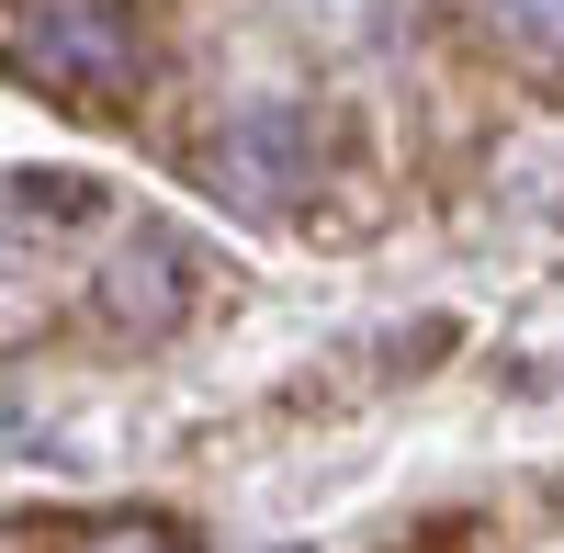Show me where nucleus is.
I'll return each mask as SVG.
<instances>
[{
    "instance_id": "1",
    "label": "nucleus",
    "mask_w": 564,
    "mask_h": 553,
    "mask_svg": "<svg viewBox=\"0 0 564 553\" xmlns=\"http://www.w3.org/2000/svg\"><path fill=\"white\" fill-rule=\"evenodd\" d=\"M0 45H12V79L68 113H113L148 79V12L135 0H12Z\"/></svg>"
},
{
    "instance_id": "2",
    "label": "nucleus",
    "mask_w": 564,
    "mask_h": 553,
    "mask_svg": "<svg viewBox=\"0 0 564 553\" xmlns=\"http://www.w3.org/2000/svg\"><path fill=\"white\" fill-rule=\"evenodd\" d=\"M316 159H327V124H316L305 102H282V90H271V102H238V113L204 135V193H215L226 215L271 226V215L305 204Z\"/></svg>"
},
{
    "instance_id": "3",
    "label": "nucleus",
    "mask_w": 564,
    "mask_h": 553,
    "mask_svg": "<svg viewBox=\"0 0 564 553\" xmlns=\"http://www.w3.org/2000/svg\"><path fill=\"white\" fill-rule=\"evenodd\" d=\"M204 294V260L181 226H124L113 260L90 271V316H102V339H170L181 316Z\"/></svg>"
},
{
    "instance_id": "4",
    "label": "nucleus",
    "mask_w": 564,
    "mask_h": 553,
    "mask_svg": "<svg viewBox=\"0 0 564 553\" xmlns=\"http://www.w3.org/2000/svg\"><path fill=\"white\" fill-rule=\"evenodd\" d=\"M486 34H497V57L520 79L564 90V0H486Z\"/></svg>"
},
{
    "instance_id": "5",
    "label": "nucleus",
    "mask_w": 564,
    "mask_h": 553,
    "mask_svg": "<svg viewBox=\"0 0 564 553\" xmlns=\"http://www.w3.org/2000/svg\"><path fill=\"white\" fill-rule=\"evenodd\" d=\"M68 553H193V531L181 520H90V531H68Z\"/></svg>"
}]
</instances>
